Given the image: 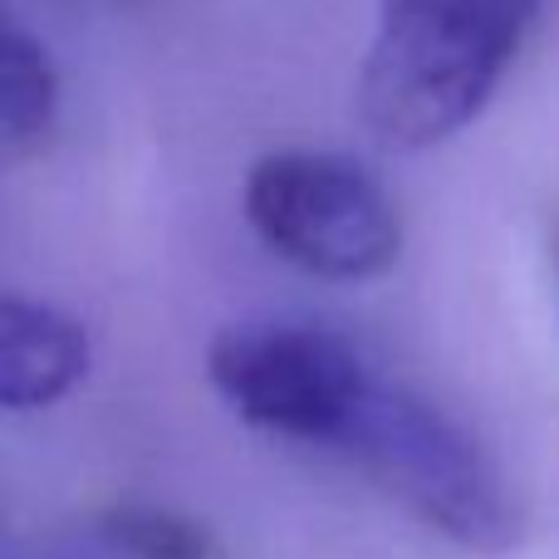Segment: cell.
<instances>
[{
	"mask_svg": "<svg viewBox=\"0 0 559 559\" xmlns=\"http://www.w3.org/2000/svg\"><path fill=\"white\" fill-rule=\"evenodd\" d=\"M98 535L128 559H216V535L167 506L123 501L98 515Z\"/></svg>",
	"mask_w": 559,
	"mask_h": 559,
	"instance_id": "obj_6",
	"label": "cell"
},
{
	"mask_svg": "<svg viewBox=\"0 0 559 559\" xmlns=\"http://www.w3.org/2000/svg\"><path fill=\"white\" fill-rule=\"evenodd\" d=\"M206 378L246 427L344 456L456 550L521 545V496L481 437L344 334L289 319L226 324L206 344Z\"/></svg>",
	"mask_w": 559,
	"mask_h": 559,
	"instance_id": "obj_1",
	"label": "cell"
},
{
	"mask_svg": "<svg viewBox=\"0 0 559 559\" xmlns=\"http://www.w3.org/2000/svg\"><path fill=\"white\" fill-rule=\"evenodd\" d=\"M241 212L255 241L329 285L378 280L403 255V216L368 167L324 147H275L246 167Z\"/></svg>",
	"mask_w": 559,
	"mask_h": 559,
	"instance_id": "obj_3",
	"label": "cell"
},
{
	"mask_svg": "<svg viewBox=\"0 0 559 559\" xmlns=\"http://www.w3.org/2000/svg\"><path fill=\"white\" fill-rule=\"evenodd\" d=\"M545 0H378L358 118L383 147L417 153L481 118Z\"/></svg>",
	"mask_w": 559,
	"mask_h": 559,
	"instance_id": "obj_2",
	"label": "cell"
},
{
	"mask_svg": "<svg viewBox=\"0 0 559 559\" xmlns=\"http://www.w3.org/2000/svg\"><path fill=\"white\" fill-rule=\"evenodd\" d=\"M555 261H559V246H555ZM555 271H559V265H555Z\"/></svg>",
	"mask_w": 559,
	"mask_h": 559,
	"instance_id": "obj_7",
	"label": "cell"
},
{
	"mask_svg": "<svg viewBox=\"0 0 559 559\" xmlns=\"http://www.w3.org/2000/svg\"><path fill=\"white\" fill-rule=\"evenodd\" d=\"M88 329L69 309L10 289L0 299V407L45 413L88 378Z\"/></svg>",
	"mask_w": 559,
	"mask_h": 559,
	"instance_id": "obj_4",
	"label": "cell"
},
{
	"mask_svg": "<svg viewBox=\"0 0 559 559\" xmlns=\"http://www.w3.org/2000/svg\"><path fill=\"white\" fill-rule=\"evenodd\" d=\"M59 108H64V84L59 64L25 25L5 20L0 29V147L5 163L39 157L59 133Z\"/></svg>",
	"mask_w": 559,
	"mask_h": 559,
	"instance_id": "obj_5",
	"label": "cell"
}]
</instances>
